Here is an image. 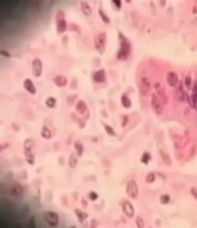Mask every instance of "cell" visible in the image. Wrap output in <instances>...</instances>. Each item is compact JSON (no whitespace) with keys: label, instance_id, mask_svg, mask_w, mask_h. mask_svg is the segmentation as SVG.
<instances>
[{"label":"cell","instance_id":"obj_28","mask_svg":"<svg viewBox=\"0 0 197 228\" xmlns=\"http://www.w3.org/2000/svg\"><path fill=\"white\" fill-rule=\"evenodd\" d=\"M192 93H191V96H192V99L194 101V105H196L197 103V80L194 81V84L192 85Z\"/></svg>","mask_w":197,"mask_h":228},{"label":"cell","instance_id":"obj_44","mask_svg":"<svg viewBox=\"0 0 197 228\" xmlns=\"http://www.w3.org/2000/svg\"><path fill=\"white\" fill-rule=\"evenodd\" d=\"M12 127H13V129H16V132H18V131H20V127L18 126V124H16V123H13L12 124Z\"/></svg>","mask_w":197,"mask_h":228},{"label":"cell","instance_id":"obj_9","mask_svg":"<svg viewBox=\"0 0 197 228\" xmlns=\"http://www.w3.org/2000/svg\"><path fill=\"white\" fill-rule=\"evenodd\" d=\"M43 73V62L39 58H34L32 60V75L39 78Z\"/></svg>","mask_w":197,"mask_h":228},{"label":"cell","instance_id":"obj_5","mask_svg":"<svg viewBox=\"0 0 197 228\" xmlns=\"http://www.w3.org/2000/svg\"><path fill=\"white\" fill-rule=\"evenodd\" d=\"M44 220L49 226L51 227H55L59 223V216L57 213L53 212V211H48V212L44 213Z\"/></svg>","mask_w":197,"mask_h":228},{"label":"cell","instance_id":"obj_10","mask_svg":"<svg viewBox=\"0 0 197 228\" xmlns=\"http://www.w3.org/2000/svg\"><path fill=\"white\" fill-rule=\"evenodd\" d=\"M121 207H123V212L128 218H133L135 215V210L133 204L128 200H123L121 203Z\"/></svg>","mask_w":197,"mask_h":228},{"label":"cell","instance_id":"obj_7","mask_svg":"<svg viewBox=\"0 0 197 228\" xmlns=\"http://www.w3.org/2000/svg\"><path fill=\"white\" fill-rule=\"evenodd\" d=\"M151 81L147 77H142L139 82V92L141 97H146L151 92Z\"/></svg>","mask_w":197,"mask_h":228},{"label":"cell","instance_id":"obj_3","mask_svg":"<svg viewBox=\"0 0 197 228\" xmlns=\"http://www.w3.org/2000/svg\"><path fill=\"white\" fill-rule=\"evenodd\" d=\"M55 20H56V30H57V33L58 34L64 33L67 29V20H65L64 12L63 10H58L56 13Z\"/></svg>","mask_w":197,"mask_h":228},{"label":"cell","instance_id":"obj_42","mask_svg":"<svg viewBox=\"0 0 197 228\" xmlns=\"http://www.w3.org/2000/svg\"><path fill=\"white\" fill-rule=\"evenodd\" d=\"M1 55H2L3 57H6V58H9V57H11V54H9L8 52L4 51V50H2V51H1Z\"/></svg>","mask_w":197,"mask_h":228},{"label":"cell","instance_id":"obj_41","mask_svg":"<svg viewBox=\"0 0 197 228\" xmlns=\"http://www.w3.org/2000/svg\"><path fill=\"white\" fill-rule=\"evenodd\" d=\"M77 121H78L79 127H80V128H84V127H85V122H84V119L78 118V119H77Z\"/></svg>","mask_w":197,"mask_h":228},{"label":"cell","instance_id":"obj_37","mask_svg":"<svg viewBox=\"0 0 197 228\" xmlns=\"http://www.w3.org/2000/svg\"><path fill=\"white\" fill-rule=\"evenodd\" d=\"M112 4H113L114 6L116 7V9H117V10H121V1H119V0H112Z\"/></svg>","mask_w":197,"mask_h":228},{"label":"cell","instance_id":"obj_35","mask_svg":"<svg viewBox=\"0 0 197 228\" xmlns=\"http://www.w3.org/2000/svg\"><path fill=\"white\" fill-rule=\"evenodd\" d=\"M77 94H73V96H69L67 98V105L69 106H72L73 104H74V102L76 101V99H77Z\"/></svg>","mask_w":197,"mask_h":228},{"label":"cell","instance_id":"obj_24","mask_svg":"<svg viewBox=\"0 0 197 228\" xmlns=\"http://www.w3.org/2000/svg\"><path fill=\"white\" fill-rule=\"evenodd\" d=\"M41 135H42V137L44 138V139H51L52 138V132L50 131V129L48 128V127L44 126L42 128V131H41Z\"/></svg>","mask_w":197,"mask_h":228},{"label":"cell","instance_id":"obj_26","mask_svg":"<svg viewBox=\"0 0 197 228\" xmlns=\"http://www.w3.org/2000/svg\"><path fill=\"white\" fill-rule=\"evenodd\" d=\"M151 154H149V152H147V151H144L143 154H142L140 161H141L142 164H144V165H147V164H149V162L151 161Z\"/></svg>","mask_w":197,"mask_h":228},{"label":"cell","instance_id":"obj_1","mask_svg":"<svg viewBox=\"0 0 197 228\" xmlns=\"http://www.w3.org/2000/svg\"><path fill=\"white\" fill-rule=\"evenodd\" d=\"M118 41H119V49L116 54L118 60H127L131 54V43L127 36L121 32H118Z\"/></svg>","mask_w":197,"mask_h":228},{"label":"cell","instance_id":"obj_27","mask_svg":"<svg viewBox=\"0 0 197 228\" xmlns=\"http://www.w3.org/2000/svg\"><path fill=\"white\" fill-rule=\"evenodd\" d=\"M46 106L50 109H53V108L56 107V99L53 98V97H49L48 99L46 100Z\"/></svg>","mask_w":197,"mask_h":228},{"label":"cell","instance_id":"obj_46","mask_svg":"<svg viewBox=\"0 0 197 228\" xmlns=\"http://www.w3.org/2000/svg\"><path fill=\"white\" fill-rule=\"evenodd\" d=\"M95 220H93V222H91V226H95Z\"/></svg>","mask_w":197,"mask_h":228},{"label":"cell","instance_id":"obj_16","mask_svg":"<svg viewBox=\"0 0 197 228\" xmlns=\"http://www.w3.org/2000/svg\"><path fill=\"white\" fill-rule=\"evenodd\" d=\"M23 86H24V88L27 90V92H29L30 94H35V93H36V87H35L33 82L31 81V79H29V78L24 80Z\"/></svg>","mask_w":197,"mask_h":228},{"label":"cell","instance_id":"obj_11","mask_svg":"<svg viewBox=\"0 0 197 228\" xmlns=\"http://www.w3.org/2000/svg\"><path fill=\"white\" fill-rule=\"evenodd\" d=\"M155 89H156V93L158 94V97L162 100V102L164 103V105H166L167 103H168V96H167L166 92H165L162 84L159 83V82L155 83Z\"/></svg>","mask_w":197,"mask_h":228},{"label":"cell","instance_id":"obj_25","mask_svg":"<svg viewBox=\"0 0 197 228\" xmlns=\"http://www.w3.org/2000/svg\"><path fill=\"white\" fill-rule=\"evenodd\" d=\"M192 83H193L192 76H191V75H187L185 77V80H184V85H185V87L188 89V90L192 89Z\"/></svg>","mask_w":197,"mask_h":228},{"label":"cell","instance_id":"obj_34","mask_svg":"<svg viewBox=\"0 0 197 228\" xmlns=\"http://www.w3.org/2000/svg\"><path fill=\"white\" fill-rule=\"evenodd\" d=\"M136 226L139 228H143L145 227V223H144L143 219H142L141 217H137L136 218Z\"/></svg>","mask_w":197,"mask_h":228},{"label":"cell","instance_id":"obj_31","mask_svg":"<svg viewBox=\"0 0 197 228\" xmlns=\"http://www.w3.org/2000/svg\"><path fill=\"white\" fill-rule=\"evenodd\" d=\"M25 160L29 165H34L35 164V156L31 152V154L25 155Z\"/></svg>","mask_w":197,"mask_h":228},{"label":"cell","instance_id":"obj_19","mask_svg":"<svg viewBox=\"0 0 197 228\" xmlns=\"http://www.w3.org/2000/svg\"><path fill=\"white\" fill-rule=\"evenodd\" d=\"M75 215H76L77 219H78V221L80 222V223H84V221L88 218L87 213L83 212V211H81L80 208H76V210H75Z\"/></svg>","mask_w":197,"mask_h":228},{"label":"cell","instance_id":"obj_36","mask_svg":"<svg viewBox=\"0 0 197 228\" xmlns=\"http://www.w3.org/2000/svg\"><path fill=\"white\" fill-rule=\"evenodd\" d=\"M88 198H89V200L95 201V200H97L99 195H97V193H95V192L91 191V192H89V193H88Z\"/></svg>","mask_w":197,"mask_h":228},{"label":"cell","instance_id":"obj_40","mask_svg":"<svg viewBox=\"0 0 197 228\" xmlns=\"http://www.w3.org/2000/svg\"><path fill=\"white\" fill-rule=\"evenodd\" d=\"M191 194L192 196L197 200V189L196 188H191Z\"/></svg>","mask_w":197,"mask_h":228},{"label":"cell","instance_id":"obj_14","mask_svg":"<svg viewBox=\"0 0 197 228\" xmlns=\"http://www.w3.org/2000/svg\"><path fill=\"white\" fill-rule=\"evenodd\" d=\"M24 192V189H23V186L21 184H19V183H16L12 186V189H11V195L14 196V197H21L22 194Z\"/></svg>","mask_w":197,"mask_h":228},{"label":"cell","instance_id":"obj_13","mask_svg":"<svg viewBox=\"0 0 197 228\" xmlns=\"http://www.w3.org/2000/svg\"><path fill=\"white\" fill-rule=\"evenodd\" d=\"M93 79L95 83H99V84L106 82V73H105L104 69H101V70L95 72V74L93 76Z\"/></svg>","mask_w":197,"mask_h":228},{"label":"cell","instance_id":"obj_33","mask_svg":"<svg viewBox=\"0 0 197 228\" xmlns=\"http://www.w3.org/2000/svg\"><path fill=\"white\" fill-rule=\"evenodd\" d=\"M156 179V175L154 172H151L145 176V183L146 184H153Z\"/></svg>","mask_w":197,"mask_h":228},{"label":"cell","instance_id":"obj_47","mask_svg":"<svg viewBox=\"0 0 197 228\" xmlns=\"http://www.w3.org/2000/svg\"><path fill=\"white\" fill-rule=\"evenodd\" d=\"M195 109L197 110V103H196V105H195Z\"/></svg>","mask_w":197,"mask_h":228},{"label":"cell","instance_id":"obj_18","mask_svg":"<svg viewBox=\"0 0 197 228\" xmlns=\"http://www.w3.org/2000/svg\"><path fill=\"white\" fill-rule=\"evenodd\" d=\"M33 147H34V141L32 139H29V138L26 139L24 141V154L25 155L31 154Z\"/></svg>","mask_w":197,"mask_h":228},{"label":"cell","instance_id":"obj_12","mask_svg":"<svg viewBox=\"0 0 197 228\" xmlns=\"http://www.w3.org/2000/svg\"><path fill=\"white\" fill-rule=\"evenodd\" d=\"M166 81L170 87H175L179 84V76L174 72H168L166 75Z\"/></svg>","mask_w":197,"mask_h":228},{"label":"cell","instance_id":"obj_15","mask_svg":"<svg viewBox=\"0 0 197 228\" xmlns=\"http://www.w3.org/2000/svg\"><path fill=\"white\" fill-rule=\"evenodd\" d=\"M52 81H53V83L58 87H64L67 85V78L65 77V76H62V75H57V76H55V77L52 79Z\"/></svg>","mask_w":197,"mask_h":228},{"label":"cell","instance_id":"obj_8","mask_svg":"<svg viewBox=\"0 0 197 228\" xmlns=\"http://www.w3.org/2000/svg\"><path fill=\"white\" fill-rule=\"evenodd\" d=\"M76 111L78 112L79 114H81L82 116H84V119H87L88 117H89V115H90L86 103L82 100H79L78 102L76 103Z\"/></svg>","mask_w":197,"mask_h":228},{"label":"cell","instance_id":"obj_2","mask_svg":"<svg viewBox=\"0 0 197 228\" xmlns=\"http://www.w3.org/2000/svg\"><path fill=\"white\" fill-rule=\"evenodd\" d=\"M107 43V33L105 31H101L97 34L95 35V40H93V44H95V48L100 54H103L105 52V47H106Z\"/></svg>","mask_w":197,"mask_h":228},{"label":"cell","instance_id":"obj_43","mask_svg":"<svg viewBox=\"0 0 197 228\" xmlns=\"http://www.w3.org/2000/svg\"><path fill=\"white\" fill-rule=\"evenodd\" d=\"M192 14L193 15H197V1L194 3L193 5V8H192Z\"/></svg>","mask_w":197,"mask_h":228},{"label":"cell","instance_id":"obj_20","mask_svg":"<svg viewBox=\"0 0 197 228\" xmlns=\"http://www.w3.org/2000/svg\"><path fill=\"white\" fill-rule=\"evenodd\" d=\"M159 154H160V156H161V159L164 161V163L166 164L167 166L171 165V159H170L169 155H168V152H167L165 149L159 148Z\"/></svg>","mask_w":197,"mask_h":228},{"label":"cell","instance_id":"obj_29","mask_svg":"<svg viewBox=\"0 0 197 228\" xmlns=\"http://www.w3.org/2000/svg\"><path fill=\"white\" fill-rule=\"evenodd\" d=\"M99 15H100L101 19H102V21L104 22L105 24H109L110 22H111V20H110V18L106 15V13L103 10L102 8L99 9Z\"/></svg>","mask_w":197,"mask_h":228},{"label":"cell","instance_id":"obj_4","mask_svg":"<svg viewBox=\"0 0 197 228\" xmlns=\"http://www.w3.org/2000/svg\"><path fill=\"white\" fill-rule=\"evenodd\" d=\"M151 109H153L154 113L156 115H161L163 113V111H164V103L158 97V94L156 92L151 94Z\"/></svg>","mask_w":197,"mask_h":228},{"label":"cell","instance_id":"obj_32","mask_svg":"<svg viewBox=\"0 0 197 228\" xmlns=\"http://www.w3.org/2000/svg\"><path fill=\"white\" fill-rule=\"evenodd\" d=\"M159 201H160L161 204H167V203H169L170 201V195L168 194H162L159 198Z\"/></svg>","mask_w":197,"mask_h":228},{"label":"cell","instance_id":"obj_23","mask_svg":"<svg viewBox=\"0 0 197 228\" xmlns=\"http://www.w3.org/2000/svg\"><path fill=\"white\" fill-rule=\"evenodd\" d=\"M121 102L125 109H129V108H131V106H132V101H131V99L129 98L127 94H123V96H121Z\"/></svg>","mask_w":197,"mask_h":228},{"label":"cell","instance_id":"obj_45","mask_svg":"<svg viewBox=\"0 0 197 228\" xmlns=\"http://www.w3.org/2000/svg\"><path fill=\"white\" fill-rule=\"evenodd\" d=\"M165 4H166V1H160V5H161V6H164Z\"/></svg>","mask_w":197,"mask_h":228},{"label":"cell","instance_id":"obj_38","mask_svg":"<svg viewBox=\"0 0 197 228\" xmlns=\"http://www.w3.org/2000/svg\"><path fill=\"white\" fill-rule=\"evenodd\" d=\"M28 227L29 228H34L35 227V217L31 216V218L29 219V223H28Z\"/></svg>","mask_w":197,"mask_h":228},{"label":"cell","instance_id":"obj_6","mask_svg":"<svg viewBox=\"0 0 197 228\" xmlns=\"http://www.w3.org/2000/svg\"><path fill=\"white\" fill-rule=\"evenodd\" d=\"M125 192H127V195L129 197L133 198V199H136L138 197V194H139L137 183L135 180H129L127 186H125Z\"/></svg>","mask_w":197,"mask_h":228},{"label":"cell","instance_id":"obj_39","mask_svg":"<svg viewBox=\"0 0 197 228\" xmlns=\"http://www.w3.org/2000/svg\"><path fill=\"white\" fill-rule=\"evenodd\" d=\"M128 121H129V118H128V116H125V115H123V117H121V127H125L128 124Z\"/></svg>","mask_w":197,"mask_h":228},{"label":"cell","instance_id":"obj_22","mask_svg":"<svg viewBox=\"0 0 197 228\" xmlns=\"http://www.w3.org/2000/svg\"><path fill=\"white\" fill-rule=\"evenodd\" d=\"M74 146H75V149H76V152L77 155H78V157H82V155H83L84 152V145L83 143H82L81 141H75L74 143Z\"/></svg>","mask_w":197,"mask_h":228},{"label":"cell","instance_id":"obj_30","mask_svg":"<svg viewBox=\"0 0 197 228\" xmlns=\"http://www.w3.org/2000/svg\"><path fill=\"white\" fill-rule=\"evenodd\" d=\"M103 126H104L105 131H106V133L108 134V135L111 136V137H115V136H116V133H115L114 129L112 128L111 126H109V124H106V123H103Z\"/></svg>","mask_w":197,"mask_h":228},{"label":"cell","instance_id":"obj_21","mask_svg":"<svg viewBox=\"0 0 197 228\" xmlns=\"http://www.w3.org/2000/svg\"><path fill=\"white\" fill-rule=\"evenodd\" d=\"M77 165H78V155H77V152H72L69 158V166L75 169Z\"/></svg>","mask_w":197,"mask_h":228},{"label":"cell","instance_id":"obj_17","mask_svg":"<svg viewBox=\"0 0 197 228\" xmlns=\"http://www.w3.org/2000/svg\"><path fill=\"white\" fill-rule=\"evenodd\" d=\"M80 9H81V12L83 13V15H85L86 17L91 16V14H93L90 5L88 4V2H86V1H81V2H80Z\"/></svg>","mask_w":197,"mask_h":228}]
</instances>
